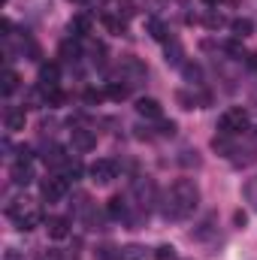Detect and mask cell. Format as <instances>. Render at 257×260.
Returning <instances> with one entry per match:
<instances>
[{
	"label": "cell",
	"mask_w": 257,
	"mask_h": 260,
	"mask_svg": "<svg viewBox=\"0 0 257 260\" xmlns=\"http://www.w3.org/2000/svg\"><path fill=\"white\" fill-rule=\"evenodd\" d=\"M18 88V73L15 70H6L3 73V94H12Z\"/></svg>",
	"instance_id": "obj_24"
},
{
	"label": "cell",
	"mask_w": 257,
	"mask_h": 260,
	"mask_svg": "<svg viewBox=\"0 0 257 260\" xmlns=\"http://www.w3.org/2000/svg\"><path fill=\"white\" fill-rule=\"evenodd\" d=\"M58 82H61V70L58 64H43L40 67V91L49 97L52 91H58Z\"/></svg>",
	"instance_id": "obj_6"
},
{
	"label": "cell",
	"mask_w": 257,
	"mask_h": 260,
	"mask_svg": "<svg viewBox=\"0 0 257 260\" xmlns=\"http://www.w3.org/2000/svg\"><path fill=\"white\" fill-rule=\"evenodd\" d=\"M248 112L242 109V106H233V109H227L221 118H218V127L221 133H227V136H239V133H245L248 130Z\"/></svg>",
	"instance_id": "obj_3"
},
{
	"label": "cell",
	"mask_w": 257,
	"mask_h": 260,
	"mask_svg": "<svg viewBox=\"0 0 257 260\" xmlns=\"http://www.w3.org/2000/svg\"><path fill=\"white\" fill-rule=\"evenodd\" d=\"M254 103H257V97H254Z\"/></svg>",
	"instance_id": "obj_36"
},
{
	"label": "cell",
	"mask_w": 257,
	"mask_h": 260,
	"mask_svg": "<svg viewBox=\"0 0 257 260\" xmlns=\"http://www.w3.org/2000/svg\"><path fill=\"white\" fill-rule=\"evenodd\" d=\"M248 67H251V70H257V52H254V55H248Z\"/></svg>",
	"instance_id": "obj_34"
},
{
	"label": "cell",
	"mask_w": 257,
	"mask_h": 260,
	"mask_svg": "<svg viewBox=\"0 0 257 260\" xmlns=\"http://www.w3.org/2000/svg\"><path fill=\"white\" fill-rule=\"evenodd\" d=\"M224 49H227V52H230V55H236V58H248V55H245V52H242V46H239V43H227V46H224Z\"/></svg>",
	"instance_id": "obj_31"
},
{
	"label": "cell",
	"mask_w": 257,
	"mask_h": 260,
	"mask_svg": "<svg viewBox=\"0 0 257 260\" xmlns=\"http://www.w3.org/2000/svg\"><path fill=\"white\" fill-rule=\"evenodd\" d=\"M167 64L182 67V46H179V43H170V46H167Z\"/></svg>",
	"instance_id": "obj_22"
},
{
	"label": "cell",
	"mask_w": 257,
	"mask_h": 260,
	"mask_svg": "<svg viewBox=\"0 0 257 260\" xmlns=\"http://www.w3.org/2000/svg\"><path fill=\"white\" fill-rule=\"evenodd\" d=\"M133 194L139 197V203H136V206H142V209L148 212L151 197H154V185H151V182H145V179H136V182H133Z\"/></svg>",
	"instance_id": "obj_9"
},
{
	"label": "cell",
	"mask_w": 257,
	"mask_h": 260,
	"mask_svg": "<svg viewBox=\"0 0 257 260\" xmlns=\"http://www.w3.org/2000/svg\"><path fill=\"white\" fill-rule=\"evenodd\" d=\"M212 233H215V218H206V221H203V224L191 233V236H194V239H200V242H206Z\"/></svg>",
	"instance_id": "obj_16"
},
{
	"label": "cell",
	"mask_w": 257,
	"mask_h": 260,
	"mask_svg": "<svg viewBox=\"0 0 257 260\" xmlns=\"http://www.w3.org/2000/svg\"><path fill=\"white\" fill-rule=\"evenodd\" d=\"M233 221H236V227H245V212H236Z\"/></svg>",
	"instance_id": "obj_33"
},
{
	"label": "cell",
	"mask_w": 257,
	"mask_h": 260,
	"mask_svg": "<svg viewBox=\"0 0 257 260\" xmlns=\"http://www.w3.org/2000/svg\"><path fill=\"white\" fill-rule=\"evenodd\" d=\"M121 79H124L127 85H136V82H142V79H145V67L139 64V61H133V58L121 61Z\"/></svg>",
	"instance_id": "obj_8"
},
{
	"label": "cell",
	"mask_w": 257,
	"mask_h": 260,
	"mask_svg": "<svg viewBox=\"0 0 257 260\" xmlns=\"http://www.w3.org/2000/svg\"><path fill=\"white\" fill-rule=\"evenodd\" d=\"M230 27H233V34H236V37H248V34L254 30V24H251L248 18H233V21H230Z\"/></svg>",
	"instance_id": "obj_20"
},
{
	"label": "cell",
	"mask_w": 257,
	"mask_h": 260,
	"mask_svg": "<svg viewBox=\"0 0 257 260\" xmlns=\"http://www.w3.org/2000/svg\"><path fill=\"white\" fill-rule=\"evenodd\" d=\"M88 27H91V21H88L85 15H79L76 21H70V37H76V40H79V37H85V34H88Z\"/></svg>",
	"instance_id": "obj_17"
},
{
	"label": "cell",
	"mask_w": 257,
	"mask_h": 260,
	"mask_svg": "<svg viewBox=\"0 0 257 260\" xmlns=\"http://www.w3.org/2000/svg\"><path fill=\"white\" fill-rule=\"evenodd\" d=\"M70 145L76 148V151H91L94 145H97V136H94V130H85V127H73L70 133Z\"/></svg>",
	"instance_id": "obj_7"
},
{
	"label": "cell",
	"mask_w": 257,
	"mask_h": 260,
	"mask_svg": "<svg viewBox=\"0 0 257 260\" xmlns=\"http://www.w3.org/2000/svg\"><path fill=\"white\" fill-rule=\"evenodd\" d=\"M46 230H49L52 239H67L70 236V221L67 218H49L46 221Z\"/></svg>",
	"instance_id": "obj_12"
},
{
	"label": "cell",
	"mask_w": 257,
	"mask_h": 260,
	"mask_svg": "<svg viewBox=\"0 0 257 260\" xmlns=\"http://www.w3.org/2000/svg\"><path fill=\"white\" fill-rule=\"evenodd\" d=\"M30 179H34L30 160H15V164H12V182H15V185H27Z\"/></svg>",
	"instance_id": "obj_11"
},
{
	"label": "cell",
	"mask_w": 257,
	"mask_h": 260,
	"mask_svg": "<svg viewBox=\"0 0 257 260\" xmlns=\"http://www.w3.org/2000/svg\"><path fill=\"white\" fill-rule=\"evenodd\" d=\"M136 112H139L142 118H160V115H164L160 103H157V100H151V97H142V100H136Z\"/></svg>",
	"instance_id": "obj_10"
},
{
	"label": "cell",
	"mask_w": 257,
	"mask_h": 260,
	"mask_svg": "<svg viewBox=\"0 0 257 260\" xmlns=\"http://www.w3.org/2000/svg\"><path fill=\"white\" fill-rule=\"evenodd\" d=\"M148 34H151L154 40H160V43L167 40V27H164V24H160L157 18H148Z\"/></svg>",
	"instance_id": "obj_25"
},
{
	"label": "cell",
	"mask_w": 257,
	"mask_h": 260,
	"mask_svg": "<svg viewBox=\"0 0 257 260\" xmlns=\"http://www.w3.org/2000/svg\"><path fill=\"white\" fill-rule=\"evenodd\" d=\"M106 94L112 97V100H124L130 94V85H121V82H112L109 88H106Z\"/></svg>",
	"instance_id": "obj_23"
},
{
	"label": "cell",
	"mask_w": 257,
	"mask_h": 260,
	"mask_svg": "<svg viewBox=\"0 0 257 260\" xmlns=\"http://www.w3.org/2000/svg\"><path fill=\"white\" fill-rule=\"evenodd\" d=\"M67 188H70V179H67V176H49V179H43V197H46L49 203L64 200Z\"/></svg>",
	"instance_id": "obj_5"
},
{
	"label": "cell",
	"mask_w": 257,
	"mask_h": 260,
	"mask_svg": "<svg viewBox=\"0 0 257 260\" xmlns=\"http://www.w3.org/2000/svg\"><path fill=\"white\" fill-rule=\"evenodd\" d=\"M6 215H9V221L18 227V230H34L40 221H43V215H40V209L27 200V197H18V200H12L9 206H6Z\"/></svg>",
	"instance_id": "obj_2"
},
{
	"label": "cell",
	"mask_w": 257,
	"mask_h": 260,
	"mask_svg": "<svg viewBox=\"0 0 257 260\" xmlns=\"http://www.w3.org/2000/svg\"><path fill=\"white\" fill-rule=\"evenodd\" d=\"M6 130H24V109H6Z\"/></svg>",
	"instance_id": "obj_15"
},
{
	"label": "cell",
	"mask_w": 257,
	"mask_h": 260,
	"mask_svg": "<svg viewBox=\"0 0 257 260\" xmlns=\"http://www.w3.org/2000/svg\"><path fill=\"white\" fill-rule=\"evenodd\" d=\"M61 55H64V58H70V61H73V58H79V46L67 40L64 46H61Z\"/></svg>",
	"instance_id": "obj_28"
},
{
	"label": "cell",
	"mask_w": 257,
	"mask_h": 260,
	"mask_svg": "<svg viewBox=\"0 0 257 260\" xmlns=\"http://www.w3.org/2000/svg\"><path fill=\"white\" fill-rule=\"evenodd\" d=\"M103 24H106L109 30H115V34H121V30H124V21H118V18H112V15H106V18H103Z\"/></svg>",
	"instance_id": "obj_30"
},
{
	"label": "cell",
	"mask_w": 257,
	"mask_h": 260,
	"mask_svg": "<svg viewBox=\"0 0 257 260\" xmlns=\"http://www.w3.org/2000/svg\"><path fill=\"white\" fill-rule=\"evenodd\" d=\"M182 73H185V79H188L191 85H200V82H203V70L197 64H182Z\"/></svg>",
	"instance_id": "obj_21"
},
{
	"label": "cell",
	"mask_w": 257,
	"mask_h": 260,
	"mask_svg": "<svg viewBox=\"0 0 257 260\" xmlns=\"http://www.w3.org/2000/svg\"><path fill=\"white\" fill-rule=\"evenodd\" d=\"M245 203H251V209L257 212V176L248 179V185H245Z\"/></svg>",
	"instance_id": "obj_26"
},
{
	"label": "cell",
	"mask_w": 257,
	"mask_h": 260,
	"mask_svg": "<svg viewBox=\"0 0 257 260\" xmlns=\"http://www.w3.org/2000/svg\"><path fill=\"white\" fill-rule=\"evenodd\" d=\"M118 260H145V248L142 245H127L118 251Z\"/></svg>",
	"instance_id": "obj_19"
},
{
	"label": "cell",
	"mask_w": 257,
	"mask_h": 260,
	"mask_svg": "<svg viewBox=\"0 0 257 260\" xmlns=\"http://www.w3.org/2000/svg\"><path fill=\"white\" fill-rule=\"evenodd\" d=\"M154 260H179V257H176V248L173 245H160L154 251Z\"/></svg>",
	"instance_id": "obj_27"
},
{
	"label": "cell",
	"mask_w": 257,
	"mask_h": 260,
	"mask_svg": "<svg viewBox=\"0 0 257 260\" xmlns=\"http://www.w3.org/2000/svg\"><path fill=\"white\" fill-rule=\"evenodd\" d=\"M200 206V191L191 179H176L167 191V200H164V215L173 218V221H185L191 218Z\"/></svg>",
	"instance_id": "obj_1"
},
{
	"label": "cell",
	"mask_w": 257,
	"mask_h": 260,
	"mask_svg": "<svg viewBox=\"0 0 257 260\" xmlns=\"http://www.w3.org/2000/svg\"><path fill=\"white\" fill-rule=\"evenodd\" d=\"M91 182L94 185H109V182H115V176H118V167H115V160H97V164H91Z\"/></svg>",
	"instance_id": "obj_4"
},
{
	"label": "cell",
	"mask_w": 257,
	"mask_h": 260,
	"mask_svg": "<svg viewBox=\"0 0 257 260\" xmlns=\"http://www.w3.org/2000/svg\"><path fill=\"white\" fill-rule=\"evenodd\" d=\"M106 212H109V218H115V221H124V218H127V200H124V197H112Z\"/></svg>",
	"instance_id": "obj_13"
},
{
	"label": "cell",
	"mask_w": 257,
	"mask_h": 260,
	"mask_svg": "<svg viewBox=\"0 0 257 260\" xmlns=\"http://www.w3.org/2000/svg\"><path fill=\"white\" fill-rule=\"evenodd\" d=\"M227 21H224V15H218V12H209L206 15V27H224Z\"/></svg>",
	"instance_id": "obj_29"
},
{
	"label": "cell",
	"mask_w": 257,
	"mask_h": 260,
	"mask_svg": "<svg viewBox=\"0 0 257 260\" xmlns=\"http://www.w3.org/2000/svg\"><path fill=\"white\" fill-rule=\"evenodd\" d=\"M203 3H209V6H218V0H203Z\"/></svg>",
	"instance_id": "obj_35"
},
{
	"label": "cell",
	"mask_w": 257,
	"mask_h": 260,
	"mask_svg": "<svg viewBox=\"0 0 257 260\" xmlns=\"http://www.w3.org/2000/svg\"><path fill=\"white\" fill-rule=\"evenodd\" d=\"M46 164H49V167H61V170H64L67 164H70V157H67V151H64V148L52 145V148L46 151Z\"/></svg>",
	"instance_id": "obj_14"
},
{
	"label": "cell",
	"mask_w": 257,
	"mask_h": 260,
	"mask_svg": "<svg viewBox=\"0 0 257 260\" xmlns=\"http://www.w3.org/2000/svg\"><path fill=\"white\" fill-rule=\"evenodd\" d=\"M85 100H88V103H100V100H103V94L91 88V91H85Z\"/></svg>",
	"instance_id": "obj_32"
},
{
	"label": "cell",
	"mask_w": 257,
	"mask_h": 260,
	"mask_svg": "<svg viewBox=\"0 0 257 260\" xmlns=\"http://www.w3.org/2000/svg\"><path fill=\"white\" fill-rule=\"evenodd\" d=\"M212 148H215V151H221V154H233V151H236L227 133H221V136H215V139H212Z\"/></svg>",
	"instance_id": "obj_18"
}]
</instances>
